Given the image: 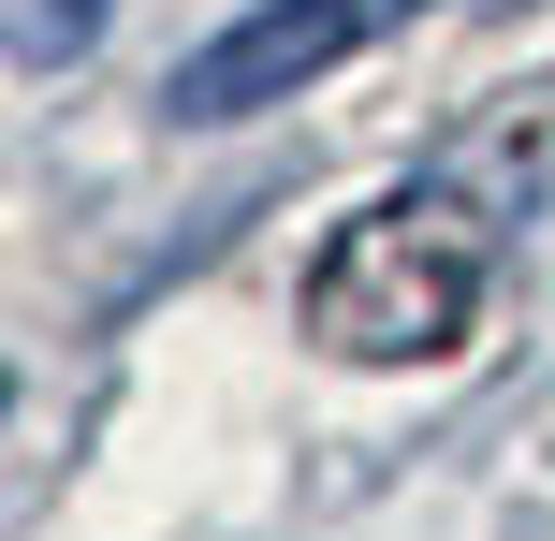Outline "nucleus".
Masks as SVG:
<instances>
[{
	"mask_svg": "<svg viewBox=\"0 0 555 541\" xmlns=\"http://www.w3.org/2000/svg\"><path fill=\"white\" fill-rule=\"evenodd\" d=\"M88 29H103V0H15V74H44V59H74Z\"/></svg>",
	"mask_w": 555,
	"mask_h": 541,
	"instance_id": "obj_3",
	"label": "nucleus"
},
{
	"mask_svg": "<svg viewBox=\"0 0 555 541\" xmlns=\"http://www.w3.org/2000/svg\"><path fill=\"white\" fill-rule=\"evenodd\" d=\"M410 15H439V0H249L234 29H205V44L162 74V117H191V132H220V117H263V103L322 88L336 59H365L380 29H410Z\"/></svg>",
	"mask_w": 555,
	"mask_h": 541,
	"instance_id": "obj_2",
	"label": "nucleus"
},
{
	"mask_svg": "<svg viewBox=\"0 0 555 541\" xmlns=\"http://www.w3.org/2000/svg\"><path fill=\"white\" fill-rule=\"evenodd\" d=\"M482 293H498V205L468 176H410V191L351 205L307 263V337L336 366H439L468 351Z\"/></svg>",
	"mask_w": 555,
	"mask_h": 541,
	"instance_id": "obj_1",
	"label": "nucleus"
}]
</instances>
